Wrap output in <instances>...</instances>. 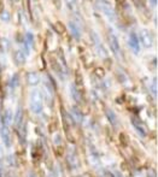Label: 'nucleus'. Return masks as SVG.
<instances>
[{"label":"nucleus","instance_id":"nucleus-11","mask_svg":"<svg viewBox=\"0 0 158 177\" xmlns=\"http://www.w3.org/2000/svg\"><path fill=\"white\" fill-rule=\"evenodd\" d=\"M69 30H70L71 35L76 39V40H78V39L81 37V32H80V29H78V27H77L74 22H70V23H69Z\"/></svg>","mask_w":158,"mask_h":177},{"label":"nucleus","instance_id":"nucleus-12","mask_svg":"<svg viewBox=\"0 0 158 177\" xmlns=\"http://www.w3.org/2000/svg\"><path fill=\"white\" fill-rule=\"evenodd\" d=\"M62 118H63V123H64V128H65V131H68V126L70 125V124H73V119H71V116L69 114V113H66L65 112V110H63L62 109Z\"/></svg>","mask_w":158,"mask_h":177},{"label":"nucleus","instance_id":"nucleus-4","mask_svg":"<svg viewBox=\"0 0 158 177\" xmlns=\"http://www.w3.org/2000/svg\"><path fill=\"white\" fill-rule=\"evenodd\" d=\"M91 35H92L93 44H94V46H95V50H97V52H98V55H100L102 58H106V57H107V52H106V48H105L104 44L102 42L100 36L98 35L97 33H94V32H92Z\"/></svg>","mask_w":158,"mask_h":177},{"label":"nucleus","instance_id":"nucleus-20","mask_svg":"<svg viewBox=\"0 0 158 177\" xmlns=\"http://www.w3.org/2000/svg\"><path fill=\"white\" fill-rule=\"evenodd\" d=\"M41 150L40 148H39V150H35L34 148V151H33V154H32V157H33V158L34 159H36V160H39V159H40L41 158Z\"/></svg>","mask_w":158,"mask_h":177},{"label":"nucleus","instance_id":"nucleus-23","mask_svg":"<svg viewBox=\"0 0 158 177\" xmlns=\"http://www.w3.org/2000/svg\"><path fill=\"white\" fill-rule=\"evenodd\" d=\"M95 74L99 76V77H104V70H103V69H100V67L97 69V70H95Z\"/></svg>","mask_w":158,"mask_h":177},{"label":"nucleus","instance_id":"nucleus-21","mask_svg":"<svg viewBox=\"0 0 158 177\" xmlns=\"http://www.w3.org/2000/svg\"><path fill=\"white\" fill-rule=\"evenodd\" d=\"M120 142H121L122 146L128 145V137L126 136V134H120Z\"/></svg>","mask_w":158,"mask_h":177},{"label":"nucleus","instance_id":"nucleus-17","mask_svg":"<svg viewBox=\"0 0 158 177\" xmlns=\"http://www.w3.org/2000/svg\"><path fill=\"white\" fill-rule=\"evenodd\" d=\"M106 117H107V119L110 121L112 124H116V114L114 111L111 110H106Z\"/></svg>","mask_w":158,"mask_h":177},{"label":"nucleus","instance_id":"nucleus-13","mask_svg":"<svg viewBox=\"0 0 158 177\" xmlns=\"http://www.w3.org/2000/svg\"><path fill=\"white\" fill-rule=\"evenodd\" d=\"M3 123L6 125V126H8L10 124H11V121H12V113H11V111L10 110H6L5 111V113H4V116H3Z\"/></svg>","mask_w":158,"mask_h":177},{"label":"nucleus","instance_id":"nucleus-22","mask_svg":"<svg viewBox=\"0 0 158 177\" xmlns=\"http://www.w3.org/2000/svg\"><path fill=\"white\" fill-rule=\"evenodd\" d=\"M54 145L56 146H61L62 145V140H61V136H59V135H57L54 137Z\"/></svg>","mask_w":158,"mask_h":177},{"label":"nucleus","instance_id":"nucleus-25","mask_svg":"<svg viewBox=\"0 0 158 177\" xmlns=\"http://www.w3.org/2000/svg\"><path fill=\"white\" fill-rule=\"evenodd\" d=\"M29 177H35V176H34V173H29Z\"/></svg>","mask_w":158,"mask_h":177},{"label":"nucleus","instance_id":"nucleus-1","mask_svg":"<svg viewBox=\"0 0 158 177\" xmlns=\"http://www.w3.org/2000/svg\"><path fill=\"white\" fill-rule=\"evenodd\" d=\"M29 105H30V110L36 113L40 114L42 112L44 109V96L41 94V92L39 89H33L30 92V101H29Z\"/></svg>","mask_w":158,"mask_h":177},{"label":"nucleus","instance_id":"nucleus-2","mask_svg":"<svg viewBox=\"0 0 158 177\" xmlns=\"http://www.w3.org/2000/svg\"><path fill=\"white\" fill-rule=\"evenodd\" d=\"M95 6L110 22L116 21V12H115L114 7L110 5V3H107L106 0H97Z\"/></svg>","mask_w":158,"mask_h":177},{"label":"nucleus","instance_id":"nucleus-8","mask_svg":"<svg viewBox=\"0 0 158 177\" xmlns=\"http://www.w3.org/2000/svg\"><path fill=\"white\" fill-rule=\"evenodd\" d=\"M133 122V125H134V129L140 134V136H146L147 134V129H146V125L140 121V119H138V118H133L132 119Z\"/></svg>","mask_w":158,"mask_h":177},{"label":"nucleus","instance_id":"nucleus-3","mask_svg":"<svg viewBox=\"0 0 158 177\" xmlns=\"http://www.w3.org/2000/svg\"><path fill=\"white\" fill-rule=\"evenodd\" d=\"M107 39H109V45H110V48H111V51L112 53L117 57V58H121L122 53H121V46H120V41H118V37L117 35L110 30L107 34Z\"/></svg>","mask_w":158,"mask_h":177},{"label":"nucleus","instance_id":"nucleus-10","mask_svg":"<svg viewBox=\"0 0 158 177\" xmlns=\"http://www.w3.org/2000/svg\"><path fill=\"white\" fill-rule=\"evenodd\" d=\"M27 80H28V83L30 86H36L39 82H40V76H39L36 72H29L27 75Z\"/></svg>","mask_w":158,"mask_h":177},{"label":"nucleus","instance_id":"nucleus-5","mask_svg":"<svg viewBox=\"0 0 158 177\" xmlns=\"http://www.w3.org/2000/svg\"><path fill=\"white\" fill-rule=\"evenodd\" d=\"M128 45H129L130 51L134 54H139V52H140V40H139V36L136 35V33H134V32L129 33V36H128Z\"/></svg>","mask_w":158,"mask_h":177},{"label":"nucleus","instance_id":"nucleus-19","mask_svg":"<svg viewBox=\"0 0 158 177\" xmlns=\"http://www.w3.org/2000/svg\"><path fill=\"white\" fill-rule=\"evenodd\" d=\"M17 87H18V76L15 75L11 78V81H10V88H11V89H16Z\"/></svg>","mask_w":158,"mask_h":177},{"label":"nucleus","instance_id":"nucleus-15","mask_svg":"<svg viewBox=\"0 0 158 177\" xmlns=\"http://www.w3.org/2000/svg\"><path fill=\"white\" fill-rule=\"evenodd\" d=\"M15 60L17 62V64H23L25 62V57H24L23 51H17L15 53Z\"/></svg>","mask_w":158,"mask_h":177},{"label":"nucleus","instance_id":"nucleus-7","mask_svg":"<svg viewBox=\"0 0 158 177\" xmlns=\"http://www.w3.org/2000/svg\"><path fill=\"white\" fill-rule=\"evenodd\" d=\"M141 42L146 46V47H151L153 45V37L151 35V33L149 30H146V29H142L141 33H140V39Z\"/></svg>","mask_w":158,"mask_h":177},{"label":"nucleus","instance_id":"nucleus-16","mask_svg":"<svg viewBox=\"0 0 158 177\" xmlns=\"http://www.w3.org/2000/svg\"><path fill=\"white\" fill-rule=\"evenodd\" d=\"M22 117H23V112H22V109H19L18 107V110L16 112V117H15V123L17 126L21 125V122H22Z\"/></svg>","mask_w":158,"mask_h":177},{"label":"nucleus","instance_id":"nucleus-24","mask_svg":"<svg viewBox=\"0 0 158 177\" xmlns=\"http://www.w3.org/2000/svg\"><path fill=\"white\" fill-rule=\"evenodd\" d=\"M104 177H114V176H112L110 172H105V173H104Z\"/></svg>","mask_w":158,"mask_h":177},{"label":"nucleus","instance_id":"nucleus-6","mask_svg":"<svg viewBox=\"0 0 158 177\" xmlns=\"http://www.w3.org/2000/svg\"><path fill=\"white\" fill-rule=\"evenodd\" d=\"M0 135H1V139L6 147L11 146V135H10V131H8V126H6L3 122L0 124Z\"/></svg>","mask_w":158,"mask_h":177},{"label":"nucleus","instance_id":"nucleus-18","mask_svg":"<svg viewBox=\"0 0 158 177\" xmlns=\"http://www.w3.org/2000/svg\"><path fill=\"white\" fill-rule=\"evenodd\" d=\"M73 114L74 116H71V117L75 118L76 122H81L82 121V113H81V111H78L77 109H75V107H74V110H73Z\"/></svg>","mask_w":158,"mask_h":177},{"label":"nucleus","instance_id":"nucleus-9","mask_svg":"<svg viewBox=\"0 0 158 177\" xmlns=\"http://www.w3.org/2000/svg\"><path fill=\"white\" fill-rule=\"evenodd\" d=\"M24 46H25V51L29 53L32 51V48L34 47V36L32 33H27L25 35V40H24Z\"/></svg>","mask_w":158,"mask_h":177},{"label":"nucleus","instance_id":"nucleus-14","mask_svg":"<svg viewBox=\"0 0 158 177\" xmlns=\"http://www.w3.org/2000/svg\"><path fill=\"white\" fill-rule=\"evenodd\" d=\"M70 92H71V95H73V98H74V100L75 101H81V93H80V91L77 89L76 88V86H71V88H70Z\"/></svg>","mask_w":158,"mask_h":177}]
</instances>
